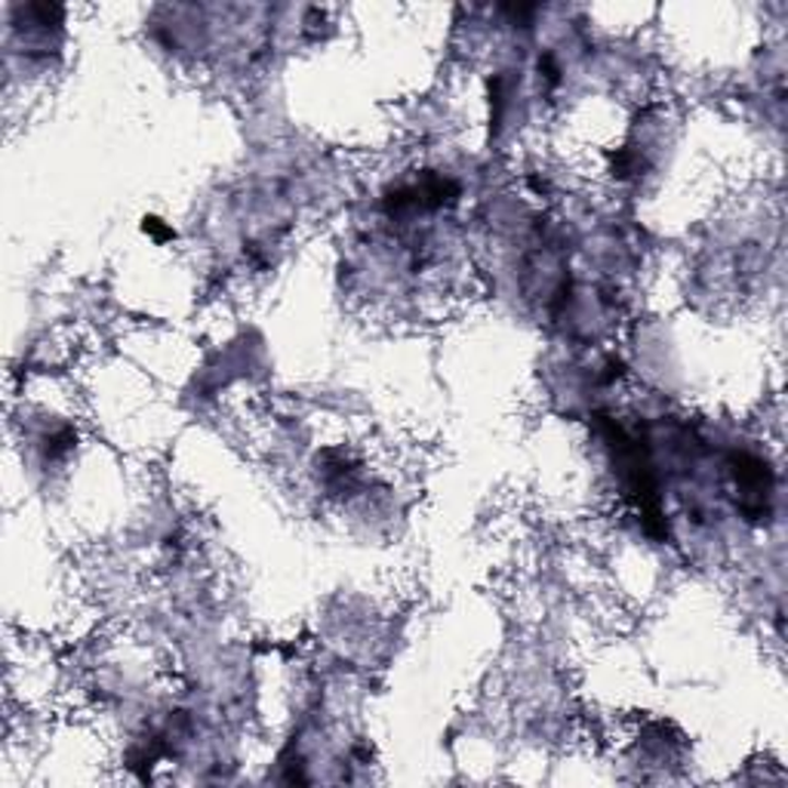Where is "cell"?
Listing matches in <instances>:
<instances>
[{
  "instance_id": "cell-1",
  "label": "cell",
  "mask_w": 788,
  "mask_h": 788,
  "mask_svg": "<svg viewBox=\"0 0 788 788\" xmlns=\"http://www.w3.org/2000/svg\"><path fill=\"white\" fill-rule=\"evenodd\" d=\"M733 475H737L739 490L745 493L749 499H755L757 518H761V514H767V506H764V499L770 496V484H773V477H770V472H767V465L757 460V456H749V453H737V456H733Z\"/></svg>"
}]
</instances>
